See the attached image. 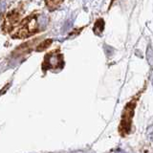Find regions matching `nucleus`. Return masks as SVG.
<instances>
[{
    "label": "nucleus",
    "instance_id": "obj_1",
    "mask_svg": "<svg viewBox=\"0 0 153 153\" xmlns=\"http://www.w3.org/2000/svg\"><path fill=\"white\" fill-rule=\"evenodd\" d=\"M37 23H36V16L31 14L27 16L25 19L19 24L18 30L12 36L13 38H26L33 36L37 32Z\"/></svg>",
    "mask_w": 153,
    "mask_h": 153
},
{
    "label": "nucleus",
    "instance_id": "obj_2",
    "mask_svg": "<svg viewBox=\"0 0 153 153\" xmlns=\"http://www.w3.org/2000/svg\"><path fill=\"white\" fill-rule=\"evenodd\" d=\"M20 17H21V14L16 9L8 13L3 23V30L5 32L11 33L14 29V27L20 22Z\"/></svg>",
    "mask_w": 153,
    "mask_h": 153
},
{
    "label": "nucleus",
    "instance_id": "obj_3",
    "mask_svg": "<svg viewBox=\"0 0 153 153\" xmlns=\"http://www.w3.org/2000/svg\"><path fill=\"white\" fill-rule=\"evenodd\" d=\"M45 2L50 10H55L63 2V0H45Z\"/></svg>",
    "mask_w": 153,
    "mask_h": 153
},
{
    "label": "nucleus",
    "instance_id": "obj_4",
    "mask_svg": "<svg viewBox=\"0 0 153 153\" xmlns=\"http://www.w3.org/2000/svg\"><path fill=\"white\" fill-rule=\"evenodd\" d=\"M52 43V40L51 39H46V40H44L42 43H40L39 45H38V47H37V51H42V50H44V49H46L47 47H49V45Z\"/></svg>",
    "mask_w": 153,
    "mask_h": 153
},
{
    "label": "nucleus",
    "instance_id": "obj_5",
    "mask_svg": "<svg viewBox=\"0 0 153 153\" xmlns=\"http://www.w3.org/2000/svg\"><path fill=\"white\" fill-rule=\"evenodd\" d=\"M112 1H114V0H112Z\"/></svg>",
    "mask_w": 153,
    "mask_h": 153
}]
</instances>
